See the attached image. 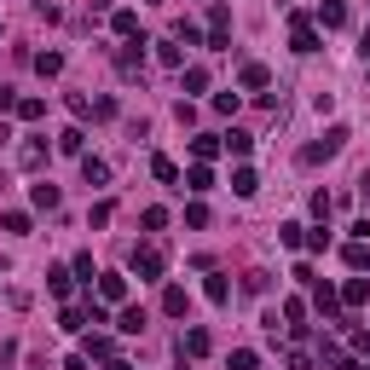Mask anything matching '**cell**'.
I'll use <instances>...</instances> for the list:
<instances>
[{"instance_id":"obj_22","label":"cell","mask_w":370,"mask_h":370,"mask_svg":"<svg viewBox=\"0 0 370 370\" xmlns=\"http://www.w3.org/2000/svg\"><path fill=\"white\" fill-rule=\"evenodd\" d=\"M278 237H284V243H289V249H301V243H307V226H284Z\"/></svg>"},{"instance_id":"obj_18","label":"cell","mask_w":370,"mask_h":370,"mask_svg":"<svg viewBox=\"0 0 370 370\" xmlns=\"http://www.w3.org/2000/svg\"><path fill=\"white\" fill-rule=\"evenodd\" d=\"M35 70H41V75H58V70H64V58H58V53H41V58H35Z\"/></svg>"},{"instance_id":"obj_29","label":"cell","mask_w":370,"mask_h":370,"mask_svg":"<svg viewBox=\"0 0 370 370\" xmlns=\"http://www.w3.org/2000/svg\"><path fill=\"white\" fill-rule=\"evenodd\" d=\"M359 191H364V197H370V174H364V180H359Z\"/></svg>"},{"instance_id":"obj_3","label":"cell","mask_w":370,"mask_h":370,"mask_svg":"<svg viewBox=\"0 0 370 370\" xmlns=\"http://www.w3.org/2000/svg\"><path fill=\"white\" fill-rule=\"evenodd\" d=\"M318 24H324V29H342V24H347V6H342V0H324V6H318Z\"/></svg>"},{"instance_id":"obj_24","label":"cell","mask_w":370,"mask_h":370,"mask_svg":"<svg viewBox=\"0 0 370 370\" xmlns=\"http://www.w3.org/2000/svg\"><path fill=\"white\" fill-rule=\"evenodd\" d=\"M41 110H46L41 99H18V116H24V122H35V116H41Z\"/></svg>"},{"instance_id":"obj_23","label":"cell","mask_w":370,"mask_h":370,"mask_svg":"<svg viewBox=\"0 0 370 370\" xmlns=\"http://www.w3.org/2000/svg\"><path fill=\"white\" fill-rule=\"evenodd\" d=\"M208 87V70H185V93H203Z\"/></svg>"},{"instance_id":"obj_12","label":"cell","mask_w":370,"mask_h":370,"mask_svg":"<svg viewBox=\"0 0 370 370\" xmlns=\"http://www.w3.org/2000/svg\"><path fill=\"white\" fill-rule=\"evenodd\" d=\"M185 185H191V191H208V185H214V174H208V168L197 163V168H191V174H185Z\"/></svg>"},{"instance_id":"obj_17","label":"cell","mask_w":370,"mask_h":370,"mask_svg":"<svg viewBox=\"0 0 370 370\" xmlns=\"http://www.w3.org/2000/svg\"><path fill=\"white\" fill-rule=\"evenodd\" d=\"M191 151H197V156H203V163H208V156H214V151H220V139H214V133H203V139H191Z\"/></svg>"},{"instance_id":"obj_7","label":"cell","mask_w":370,"mask_h":370,"mask_svg":"<svg viewBox=\"0 0 370 370\" xmlns=\"http://www.w3.org/2000/svg\"><path fill=\"white\" fill-rule=\"evenodd\" d=\"M99 295H104V301H122V295H127V278H116V272H104V278H99Z\"/></svg>"},{"instance_id":"obj_9","label":"cell","mask_w":370,"mask_h":370,"mask_svg":"<svg viewBox=\"0 0 370 370\" xmlns=\"http://www.w3.org/2000/svg\"><path fill=\"white\" fill-rule=\"evenodd\" d=\"M232 191H237V197H255V168H237L232 174Z\"/></svg>"},{"instance_id":"obj_4","label":"cell","mask_w":370,"mask_h":370,"mask_svg":"<svg viewBox=\"0 0 370 370\" xmlns=\"http://www.w3.org/2000/svg\"><path fill=\"white\" fill-rule=\"evenodd\" d=\"M185 353H191V359H203V353H208V330H185V342H180V359H185Z\"/></svg>"},{"instance_id":"obj_2","label":"cell","mask_w":370,"mask_h":370,"mask_svg":"<svg viewBox=\"0 0 370 370\" xmlns=\"http://www.w3.org/2000/svg\"><path fill=\"white\" fill-rule=\"evenodd\" d=\"M133 272L139 278H163V249H151V243L133 249Z\"/></svg>"},{"instance_id":"obj_21","label":"cell","mask_w":370,"mask_h":370,"mask_svg":"<svg viewBox=\"0 0 370 370\" xmlns=\"http://www.w3.org/2000/svg\"><path fill=\"white\" fill-rule=\"evenodd\" d=\"M163 307H168L174 318H180V313H185V289H168V295H163Z\"/></svg>"},{"instance_id":"obj_30","label":"cell","mask_w":370,"mask_h":370,"mask_svg":"<svg viewBox=\"0 0 370 370\" xmlns=\"http://www.w3.org/2000/svg\"><path fill=\"white\" fill-rule=\"evenodd\" d=\"M335 370H359V364H335Z\"/></svg>"},{"instance_id":"obj_25","label":"cell","mask_w":370,"mask_h":370,"mask_svg":"<svg viewBox=\"0 0 370 370\" xmlns=\"http://www.w3.org/2000/svg\"><path fill=\"white\" fill-rule=\"evenodd\" d=\"M289 370H318V364L307 359V353H289Z\"/></svg>"},{"instance_id":"obj_16","label":"cell","mask_w":370,"mask_h":370,"mask_svg":"<svg viewBox=\"0 0 370 370\" xmlns=\"http://www.w3.org/2000/svg\"><path fill=\"white\" fill-rule=\"evenodd\" d=\"M243 87H255V93L266 87V70H261V64H243Z\"/></svg>"},{"instance_id":"obj_26","label":"cell","mask_w":370,"mask_h":370,"mask_svg":"<svg viewBox=\"0 0 370 370\" xmlns=\"http://www.w3.org/2000/svg\"><path fill=\"white\" fill-rule=\"evenodd\" d=\"M0 110H18V99H12V87H0Z\"/></svg>"},{"instance_id":"obj_13","label":"cell","mask_w":370,"mask_h":370,"mask_svg":"<svg viewBox=\"0 0 370 370\" xmlns=\"http://www.w3.org/2000/svg\"><path fill=\"white\" fill-rule=\"evenodd\" d=\"M58 151H70V156H82V127H70V133H58Z\"/></svg>"},{"instance_id":"obj_8","label":"cell","mask_w":370,"mask_h":370,"mask_svg":"<svg viewBox=\"0 0 370 370\" xmlns=\"http://www.w3.org/2000/svg\"><path fill=\"white\" fill-rule=\"evenodd\" d=\"M364 295H370V284H364V278H353V284L342 289V301H347V307H364Z\"/></svg>"},{"instance_id":"obj_27","label":"cell","mask_w":370,"mask_h":370,"mask_svg":"<svg viewBox=\"0 0 370 370\" xmlns=\"http://www.w3.org/2000/svg\"><path fill=\"white\" fill-rule=\"evenodd\" d=\"M353 347H359V353H370V330H359V335H353Z\"/></svg>"},{"instance_id":"obj_11","label":"cell","mask_w":370,"mask_h":370,"mask_svg":"<svg viewBox=\"0 0 370 370\" xmlns=\"http://www.w3.org/2000/svg\"><path fill=\"white\" fill-rule=\"evenodd\" d=\"M46 289H53V295H70V272L53 266V272H46Z\"/></svg>"},{"instance_id":"obj_1","label":"cell","mask_w":370,"mask_h":370,"mask_svg":"<svg viewBox=\"0 0 370 370\" xmlns=\"http://www.w3.org/2000/svg\"><path fill=\"white\" fill-rule=\"evenodd\" d=\"M289 46H295V53H318V29L307 18H289Z\"/></svg>"},{"instance_id":"obj_6","label":"cell","mask_w":370,"mask_h":370,"mask_svg":"<svg viewBox=\"0 0 370 370\" xmlns=\"http://www.w3.org/2000/svg\"><path fill=\"white\" fill-rule=\"evenodd\" d=\"M82 174H87V185H104V180H110V163H99V156H82Z\"/></svg>"},{"instance_id":"obj_28","label":"cell","mask_w":370,"mask_h":370,"mask_svg":"<svg viewBox=\"0 0 370 370\" xmlns=\"http://www.w3.org/2000/svg\"><path fill=\"white\" fill-rule=\"evenodd\" d=\"M359 53H364V64H370V35H364V46H359Z\"/></svg>"},{"instance_id":"obj_5","label":"cell","mask_w":370,"mask_h":370,"mask_svg":"<svg viewBox=\"0 0 370 370\" xmlns=\"http://www.w3.org/2000/svg\"><path fill=\"white\" fill-rule=\"evenodd\" d=\"M313 307H318V313H324V318H335V307H342V295H335V289H330V284H318V295H313Z\"/></svg>"},{"instance_id":"obj_20","label":"cell","mask_w":370,"mask_h":370,"mask_svg":"<svg viewBox=\"0 0 370 370\" xmlns=\"http://www.w3.org/2000/svg\"><path fill=\"white\" fill-rule=\"evenodd\" d=\"M249 145H255L249 133H226V151H232V156H249Z\"/></svg>"},{"instance_id":"obj_19","label":"cell","mask_w":370,"mask_h":370,"mask_svg":"<svg viewBox=\"0 0 370 370\" xmlns=\"http://www.w3.org/2000/svg\"><path fill=\"white\" fill-rule=\"evenodd\" d=\"M122 330H127V335H139V330H145V313H139V307H127V313H122Z\"/></svg>"},{"instance_id":"obj_10","label":"cell","mask_w":370,"mask_h":370,"mask_svg":"<svg viewBox=\"0 0 370 370\" xmlns=\"http://www.w3.org/2000/svg\"><path fill=\"white\" fill-rule=\"evenodd\" d=\"M29 197H35V208H58V185H46V180H41Z\"/></svg>"},{"instance_id":"obj_15","label":"cell","mask_w":370,"mask_h":370,"mask_svg":"<svg viewBox=\"0 0 370 370\" xmlns=\"http://www.w3.org/2000/svg\"><path fill=\"white\" fill-rule=\"evenodd\" d=\"M116 35H127V41L139 35V18H133V12H116Z\"/></svg>"},{"instance_id":"obj_14","label":"cell","mask_w":370,"mask_h":370,"mask_svg":"<svg viewBox=\"0 0 370 370\" xmlns=\"http://www.w3.org/2000/svg\"><path fill=\"white\" fill-rule=\"evenodd\" d=\"M151 168H156V180H163V185H174V180H180V168H174V163H168V156H156V163H151Z\"/></svg>"}]
</instances>
